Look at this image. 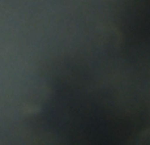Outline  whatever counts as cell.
<instances>
[{
    "instance_id": "1",
    "label": "cell",
    "mask_w": 150,
    "mask_h": 145,
    "mask_svg": "<svg viewBox=\"0 0 150 145\" xmlns=\"http://www.w3.org/2000/svg\"><path fill=\"white\" fill-rule=\"evenodd\" d=\"M138 145H150V129H148L145 133H142L140 141H138Z\"/></svg>"
}]
</instances>
